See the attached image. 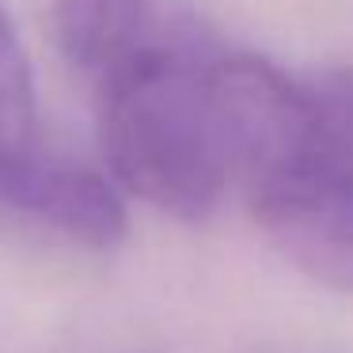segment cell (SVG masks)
<instances>
[{
    "instance_id": "3957f363",
    "label": "cell",
    "mask_w": 353,
    "mask_h": 353,
    "mask_svg": "<svg viewBox=\"0 0 353 353\" xmlns=\"http://www.w3.org/2000/svg\"><path fill=\"white\" fill-rule=\"evenodd\" d=\"M0 205L99 251L122 243L130 228L114 183L80 160L54 156L50 148L0 179Z\"/></svg>"
},
{
    "instance_id": "277c9868",
    "label": "cell",
    "mask_w": 353,
    "mask_h": 353,
    "mask_svg": "<svg viewBox=\"0 0 353 353\" xmlns=\"http://www.w3.org/2000/svg\"><path fill=\"white\" fill-rule=\"evenodd\" d=\"M54 39L65 61L95 80L152 42L148 0H54Z\"/></svg>"
},
{
    "instance_id": "8992f818",
    "label": "cell",
    "mask_w": 353,
    "mask_h": 353,
    "mask_svg": "<svg viewBox=\"0 0 353 353\" xmlns=\"http://www.w3.org/2000/svg\"><path fill=\"white\" fill-rule=\"evenodd\" d=\"M34 152H42L34 72L8 8L0 4V179L23 168Z\"/></svg>"
},
{
    "instance_id": "5b68a950",
    "label": "cell",
    "mask_w": 353,
    "mask_h": 353,
    "mask_svg": "<svg viewBox=\"0 0 353 353\" xmlns=\"http://www.w3.org/2000/svg\"><path fill=\"white\" fill-rule=\"evenodd\" d=\"M307 99H312V125H307L304 160L270 179L312 175L338 186H353V69L323 77L319 84H307Z\"/></svg>"
},
{
    "instance_id": "6da1fadb",
    "label": "cell",
    "mask_w": 353,
    "mask_h": 353,
    "mask_svg": "<svg viewBox=\"0 0 353 353\" xmlns=\"http://www.w3.org/2000/svg\"><path fill=\"white\" fill-rule=\"evenodd\" d=\"M99 141L114 183L175 221H205L232 179L209 61L171 42L99 77Z\"/></svg>"
},
{
    "instance_id": "7a4b0ae2",
    "label": "cell",
    "mask_w": 353,
    "mask_h": 353,
    "mask_svg": "<svg viewBox=\"0 0 353 353\" xmlns=\"http://www.w3.org/2000/svg\"><path fill=\"white\" fill-rule=\"evenodd\" d=\"M247 198L262 232L300 274L353 292V186L285 175L251 186Z\"/></svg>"
}]
</instances>
